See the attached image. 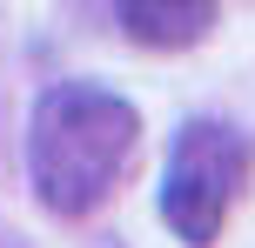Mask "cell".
Masks as SVG:
<instances>
[{"mask_svg": "<svg viewBox=\"0 0 255 248\" xmlns=\"http://www.w3.org/2000/svg\"><path fill=\"white\" fill-rule=\"evenodd\" d=\"M134 141H141V114L121 94L94 87V81L47 87L27 121V181H34L40 208H54L61 222L94 215V201H108V188L121 181Z\"/></svg>", "mask_w": 255, "mask_h": 248, "instance_id": "1", "label": "cell"}, {"mask_svg": "<svg viewBox=\"0 0 255 248\" xmlns=\"http://www.w3.org/2000/svg\"><path fill=\"white\" fill-rule=\"evenodd\" d=\"M249 168H255V141L235 121H215V114L188 121L168 148V168H161V222L188 248H208L229 222Z\"/></svg>", "mask_w": 255, "mask_h": 248, "instance_id": "2", "label": "cell"}, {"mask_svg": "<svg viewBox=\"0 0 255 248\" xmlns=\"http://www.w3.org/2000/svg\"><path fill=\"white\" fill-rule=\"evenodd\" d=\"M115 20L134 47H195L215 27V0H115Z\"/></svg>", "mask_w": 255, "mask_h": 248, "instance_id": "3", "label": "cell"}, {"mask_svg": "<svg viewBox=\"0 0 255 248\" xmlns=\"http://www.w3.org/2000/svg\"><path fill=\"white\" fill-rule=\"evenodd\" d=\"M94 248H121V242H94Z\"/></svg>", "mask_w": 255, "mask_h": 248, "instance_id": "4", "label": "cell"}]
</instances>
